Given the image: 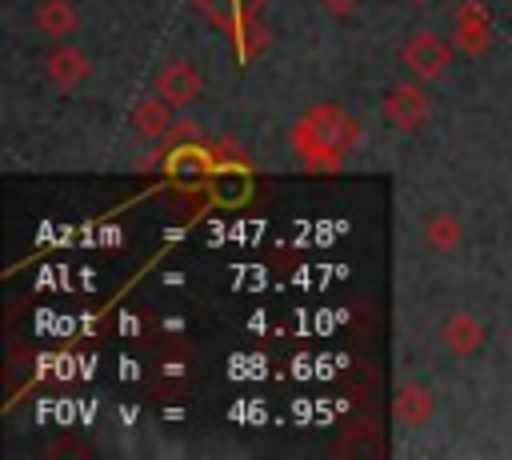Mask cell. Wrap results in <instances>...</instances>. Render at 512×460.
Listing matches in <instances>:
<instances>
[{
	"mask_svg": "<svg viewBox=\"0 0 512 460\" xmlns=\"http://www.w3.org/2000/svg\"><path fill=\"white\" fill-rule=\"evenodd\" d=\"M300 124H304L336 160H344V156L360 144V120H356L352 112H344L340 104H316V108H308V112L300 116Z\"/></svg>",
	"mask_w": 512,
	"mask_h": 460,
	"instance_id": "1",
	"label": "cell"
},
{
	"mask_svg": "<svg viewBox=\"0 0 512 460\" xmlns=\"http://www.w3.org/2000/svg\"><path fill=\"white\" fill-rule=\"evenodd\" d=\"M380 108H384L388 124H396L400 132H416V128L428 120V112H432L428 92H424L416 80H400V84H392V88L384 92Z\"/></svg>",
	"mask_w": 512,
	"mask_h": 460,
	"instance_id": "2",
	"label": "cell"
},
{
	"mask_svg": "<svg viewBox=\"0 0 512 460\" xmlns=\"http://www.w3.org/2000/svg\"><path fill=\"white\" fill-rule=\"evenodd\" d=\"M400 60H404V68H408L416 80H436V76L452 64V48H448V40L436 36V32H416V36L400 48Z\"/></svg>",
	"mask_w": 512,
	"mask_h": 460,
	"instance_id": "3",
	"label": "cell"
},
{
	"mask_svg": "<svg viewBox=\"0 0 512 460\" xmlns=\"http://www.w3.org/2000/svg\"><path fill=\"white\" fill-rule=\"evenodd\" d=\"M200 88H204V80H200V72L188 60H172V64H164L156 72V96H164L172 108L192 104L200 96Z\"/></svg>",
	"mask_w": 512,
	"mask_h": 460,
	"instance_id": "4",
	"label": "cell"
},
{
	"mask_svg": "<svg viewBox=\"0 0 512 460\" xmlns=\"http://www.w3.org/2000/svg\"><path fill=\"white\" fill-rule=\"evenodd\" d=\"M488 44H492L488 12H484L476 0L460 4V12H456V32H452V48H460V52H468V56H480V52H488Z\"/></svg>",
	"mask_w": 512,
	"mask_h": 460,
	"instance_id": "5",
	"label": "cell"
},
{
	"mask_svg": "<svg viewBox=\"0 0 512 460\" xmlns=\"http://www.w3.org/2000/svg\"><path fill=\"white\" fill-rule=\"evenodd\" d=\"M88 56L80 52V48H72V44H60V48H52L48 52V60H44V72H48V80L60 88V92H72V88H80L84 80H88Z\"/></svg>",
	"mask_w": 512,
	"mask_h": 460,
	"instance_id": "6",
	"label": "cell"
},
{
	"mask_svg": "<svg viewBox=\"0 0 512 460\" xmlns=\"http://www.w3.org/2000/svg\"><path fill=\"white\" fill-rule=\"evenodd\" d=\"M484 324L472 316V312H456V316H448L444 324H440V344L452 352V356H472V352H480V344H484Z\"/></svg>",
	"mask_w": 512,
	"mask_h": 460,
	"instance_id": "7",
	"label": "cell"
},
{
	"mask_svg": "<svg viewBox=\"0 0 512 460\" xmlns=\"http://www.w3.org/2000/svg\"><path fill=\"white\" fill-rule=\"evenodd\" d=\"M392 412H396V424L400 428H424L436 412V396L424 388V384H404L392 400Z\"/></svg>",
	"mask_w": 512,
	"mask_h": 460,
	"instance_id": "8",
	"label": "cell"
},
{
	"mask_svg": "<svg viewBox=\"0 0 512 460\" xmlns=\"http://www.w3.org/2000/svg\"><path fill=\"white\" fill-rule=\"evenodd\" d=\"M32 20L52 40H64V36H72L80 28V12H76L72 0H40L36 12H32Z\"/></svg>",
	"mask_w": 512,
	"mask_h": 460,
	"instance_id": "9",
	"label": "cell"
},
{
	"mask_svg": "<svg viewBox=\"0 0 512 460\" xmlns=\"http://www.w3.org/2000/svg\"><path fill=\"white\" fill-rule=\"evenodd\" d=\"M288 144H292V152H296L308 168H316V172H336V168L344 164V160H336V156H332V152H328V148H324L300 120L288 128Z\"/></svg>",
	"mask_w": 512,
	"mask_h": 460,
	"instance_id": "10",
	"label": "cell"
},
{
	"mask_svg": "<svg viewBox=\"0 0 512 460\" xmlns=\"http://www.w3.org/2000/svg\"><path fill=\"white\" fill-rule=\"evenodd\" d=\"M424 244H428L432 252H456V248L464 244V224H460V216H452V212H432V216L424 220Z\"/></svg>",
	"mask_w": 512,
	"mask_h": 460,
	"instance_id": "11",
	"label": "cell"
},
{
	"mask_svg": "<svg viewBox=\"0 0 512 460\" xmlns=\"http://www.w3.org/2000/svg\"><path fill=\"white\" fill-rule=\"evenodd\" d=\"M132 128L144 132V136H168V128H172V104L164 96L140 100L132 108Z\"/></svg>",
	"mask_w": 512,
	"mask_h": 460,
	"instance_id": "12",
	"label": "cell"
},
{
	"mask_svg": "<svg viewBox=\"0 0 512 460\" xmlns=\"http://www.w3.org/2000/svg\"><path fill=\"white\" fill-rule=\"evenodd\" d=\"M320 4H324L332 16H352V12H356L364 0H320Z\"/></svg>",
	"mask_w": 512,
	"mask_h": 460,
	"instance_id": "13",
	"label": "cell"
},
{
	"mask_svg": "<svg viewBox=\"0 0 512 460\" xmlns=\"http://www.w3.org/2000/svg\"><path fill=\"white\" fill-rule=\"evenodd\" d=\"M412 4H428V0H412Z\"/></svg>",
	"mask_w": 512,
	"mask_h": 460,
	"instance_id": "14",
	"label": "cell"
},
{
	"mask_svg": "<svg viewBox=\"0 0 512 460\" xmlns=\"http://www.w3.org/2000/svg\"><path fill=\"white\" fill-rule=\"evenodd\" d=\"M508 292H512V284H508Z\"/></svg>",
	"mask_w": 512,
	"mask_h": 460,
	"instance_id": "15",
	"label": "cell"
}]
</instances>
